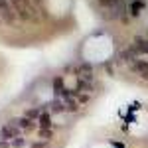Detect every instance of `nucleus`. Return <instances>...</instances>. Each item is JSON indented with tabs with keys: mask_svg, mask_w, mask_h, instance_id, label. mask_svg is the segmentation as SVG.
Returning <instances> with one entry per match:
<instances>
[{
	"mask_svg": "<svg viewBox=\"0 0 148 148\" xmlns=\"http://www.w3.org/2000/svg\"><path fill=\"white\" fill-rule=\"evenodd\" d=\"M0 14H2V22L8 26H14L18 22V14L14 12L10 0H0Z\"/></svg>",
	"mask_w": 148,
	"mask_h": 148,
	"instance_id": "f257e3e1",
	"label": "nucleus"
},
{
	"mask_svg": "<svg viewBox=\"0 0 148 148\" xmlns=\"http://www.w3.org/2000/svg\"><path fill=\"white\" fill-rule=\"evenodd\" d=\"M20 126H18V121H10L0 128V140H14V138L20 134Z\"/></svg>",
	"mask_w": 148,
	"mask_h": 148,
	"instance_id": "f03ea898",
	"label": "nucleus"
},
{
	"mask_svg": "<svg viewBox=\"0 0 148 148\" xmlns=\"http://www.w3.org/2000/svg\"><path fill=\"white\" fill-rule=\"evenodd\" d=\"M130 71L138 73L142 79L148 81V61H144V59H136V61H132V63H130Z\"/></svg>",
	"mask_w": 148,
	"mask_h": 148,
	"instance_id": "7ed1b4c3",
	"label": "nucleus"
},
{
	"mask_svg": "<svg viewBox=\"0 0 148 148\" xmlns=\"http://www.w3.org/2000/svg\"><path fill=\"white\" fill-rule=\"evenodd\" d=\"M91 93L93 91V83L89 79H85V77H77V83H75V93Z\"/></svg>",
	"mask_w": 148,
	"mask_h": 148,
	"instance_id": "20e7f679",
	"label": "nucleus"
},
{
	"mask_svg": "<svg viewBox=\"0 0 148 148\" xmlns=\"http://www.w3.org/2000/svg\"><path fill=\"white\" fill-rule=\"evenodd\" d=\"M47 109H49V113H51V114H57V113H65V103L61 101L59 97H56L53 101H49V105H47Z\"/></svg>",
	"mask_w": 148,
	"mask_h": 148,
	"instance_id": "39448f33",
	"label": "nucleus"
},
{
	"mask_svg": "<svg viewBox=\"0 0 148 148\" xmlns=\"http://www.w3.org/2000/svg\"><path fill=\"white\" fill-rule=\"evenodd\" d=\"M138 53H140V51H138V47L132 46V47H128V49H125V51L121 53V59H125V61H130V63H132V61H136Z\"/></svg>",
	"mask_w": 148,
	"mask_h": 148,
	"instance_id": "423d86ee",
	"label": "nucleus"
},
{
	"mask_svg": "<svg viewBox=\"0 0 148 148\" xmlns=\"http://www.w3.org/2000/svg\"><path fill=\"white\" fill-rule=\"evenodd\" d=\"M144 6H146V2H144V0H132V2L128 4V8H130V16H132V18L138 16L140 12L144 10Z\"/></svg>",
	"mask_w": 148,
	"mask_h": 148,
	"instance_id": "0eeeda50",
	"label": "nucleus"
},
{
	"mask_svg": "<svg viewBox=\"0 0 148 148\" xmlns=\"http://www.w3.org/2000/svg\"><path fill=\"white\" fill-rule=\"evenodd\" d=\"M38 126H40V128H51V113L44 111L42 116L38 119Z\"/></svg>",
	"mask_w": 148,
	"mask_h": 148,
	"instance_id": "6e6552de",
	"label": "nucleus"
},
{
	"mask_svg": "<svg viewBox=\"0 0 148 148\" xmlns=\"http://www.w3.org/2000/svg\"><path fill=\"white\" fill-rule=\"evenodd\" d=\"M18 126H20L22 130H28V128H34L36 123L32 121V119H28V116L24 114V116H20V119H18Z\"/></svg>",
	"mask_w": 148,
	"mask_h": 148,
	"instance_id": "1a4fd4ad",
	"label": "nucleus"
},
{
	"mask_svg": "<svg viewBox=\"0 0 148 148\" xmlns=\"http://www.w3.org/2000/svg\"><path fill=\"white\" fill-rule=\"evenodd\" d=\"M134 46L138 47V51H140V53H148V40H142L140 36H136Z\"/></svg>",
	"mask_w": 148,
	"mask_h": 148,
	"instance_id": "9d476101",
	"label": "nucleus"
},
{
	"mask_svg": "<svg viewBox=\"0 0 148 148\" xmlns=\"http://www.w3.org/2000/svg\"><path fill=\"white\" fill-rule=\"evenodd\" d=\"M44 111H46L44 107H36V109H30V111L26 113V116H28V119H32V121H38V119L42 116V113H44Z\"/></svg>",
	"mask_w": 148,
	"mask_h": 148,
	"instance_id": "9b49d317",
	"label": "nucleus"
},
{
	"mask_svg": "<svg viewBox=\"0 0 148 148\" xmlns=\"http://www.w3.org/2000/svg\"><path fill=\"white\" fill-rule=\"evenodd\" d=\"M63 91H65V89H63V79H61V77H56V79H53V93H56V97H61Z\"/></svg>",
	"mask_w": 148,
	"mask_h": 148,
	"instance_id": "f8f14e48",
	"label": "nucleus"
},
{
	"mask_svg": "<svg viewBox=\"0 0 148 148\" xmlns=\"http://www.w3.org/2000/svg\"><path fill=\"white\" fill-rule=\"evenodd\" d=\"M63 103H65V111H67V113H75L81 107L79 103H77V99H69V101H63Z\"/></svg>",
	"mask_w": 148,
	"mask_h": 148,
	"instance_id": "ddd939ff",
	"label": "nucleus"
},
{
	"mask_svg": "<svg viewBox=\"0 0 148 148\" xmlns=\"http://www.w3.org/2000/svg\"><path fill=\"white\" fill-rule=\"evenodd\" d=\"M38 134H40L42 140H51V138H53V130H51V128H40Z\"/></svg>",
	"mask_w": 148,
	"mask_h": 148,
	"instance_id": "4468645a",
	"label": "nucleus"
},
{
	"mask_svg": "<svg viewBox=\"0 0 148 148\" xmlns=\"http://www.w3.org/2000/svg\"><path fill=\"white\" fill-rule=\"evenodd\" d=\"M24 144H26V140H24L22 136H16L14 140H12V144H10V146H12V148H22Z\"/></svg>",
	"mask_w": 148,
	"mask_h": 148,
	"instance_id": "2eb2a0df",
	"label": "nucleus"
},
{
	"mask_svg": "<svg viewBox=\"0 0 148 148\" xmlns=\"http://www.w3.org/2000/svg\"><path fill=\"white\" fill-rule=\"evenodd\" d=\"M30 148H47V140H36Z\"/></svg>",
	"mask_w": 148,
	"mask_h": 148,
	"instance_id": "dca6fc26",
	"label": "nucleus"
},
{
	"mask_svg": "<svg viewBox=\"0 0 148 148\" xmlns=\"http://www.w3.org/2000/svg\"><path fill=\"white\" fill-rule=\"evenodd\" d=\"M77 103H79V105H87V103H89V95H81V93H79Z\"/></svg>",
	"mask_w": 148,
	"mask_h": 148,
	"instance_id": "f3484780",
	"label": "nucleus"
},
{
	"mask_svg": "<svg viewBox=\"0 0 148 148\" xmlns=\"http://www.w3.org/2000/svg\"><path fill=\"white\" fill-rule=\"evenodd\" d=\"M24 2H26V4H28V6H30V0H24Z\"/></svg>",
	"mask_w": 148,
	"mask_h": 148,
	"instance_id": "a211bd4d",
	"label": "nucleus"
},
{
	"mask_svg": "<svg viewBox=\"0 0 148 148\" xmlns=\"http://www.w3.org/2000/svg\"><path fill=\"white\" fill-rule=\"evenodd\" d=\"M0 24H2V14H0Z\"/></svg>",
	"mask_w": 148,
	"mask_h": 148,
	"instance_id": "6ab92c4d",
	"label": "nucleus"
}]
</instances>
